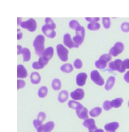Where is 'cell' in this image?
<instances>
[{"label": "cell", "mask_w": 129, "mask_h": 132, "mask_svg": "<svg viewBox=\"0 0 129 132\" xmlns=\"http://www.w3.org/2000/svg\"><path fill=\"white\" fill-rule=\"evenodd\" d=\"M38 63H39L40 66H41V69H42V68H44V67L46 66L47 64L48 63V61H46L45 60L42 58V57H40L39 60H38Z\"/></svg>", "instance_id": "74e56055"}, {"label": "cell", "mask_w": 129, "mask_h": 132, "mask_svg": "<svg viewBox=\"0 0 129 132\" xmlns=\"http://www.w3.org/2000/svg\"><path fill=\"white\" fill-rule=\"evenodd\" d=\"M22 54H23V61H29V60H30V58H31L30 51H29V48H24L23 49Z\"/></svg>", "instance_id": "d4e9b609"}, {"label": "cell", "mask_w": 129, "mask_h": 132, "mask_svg": "<svg viewBox=\"0 0 129 132\" xmlns=\"http://www.w3.org/2000/svg\"><path fill=\"white\" fill-rule=\"evenodd\" d=\"M45 22H46V25H48L49 28L54 29L56 28V24L54 23V22L53 21V19H51L50 17H46L45 18Z\"/></svg>", "instance_id": "1f68e13d"}, {"label": "cell", "mask_w": 129, "mask_h": 132, "mask_svg": "<svg viewBox=\"0 0 129 132\" xmlns=\"http://www.w3.org/2000/svg\"><path fill=\"white\" fill-rule=\"evenodd\" d=\"M128 107H129V101H128Z\"/></svg>", "instance_id": "c3c4849f"}, {"label": "cell", "mask_w": 129, "mask_h": 132, "mask_svg": "<svg viewBox=\"0 0 129 132\" xmlns=\"http://www.w3.org/2000/svg\"><path fill=\"white\" fill-rule=\"evenodd\" d=\"M44 44H45V37L43 35H38L34 41V48L35 49L37 56L41 57L44 53Z\"/></svg>", "instance_id": "6da1fadb"}, {"label": "cell", "mask_w": 129, "mask_h": 132, "mask_svg": "<svg viewBox=\"0 0 129 132\" xmlns=\"http://www.w3.org/2000/svg\"><path fill=\"white\" fill-rule=\"evenodd\" d=\"M73 66H74V68L77 69H80L82 68V66H83V62H82L80 59H76L75 61H74Z\"/></svg>", "instance_id": "836d02e7"}, {"label": "cell", "mask_w": 129, "mask_h": 132, "mask_svg": "<svg viewBox=\"0 0 129 132\" xmlns=\"http://www.w3.org/2000/svg\"><path fill=\"white\" fill-rule=\"evenodd\" d=\"M45 118H46V113L45 112H40L39 114H38V116H37V119L40 121V122H43L44 120H45Z\"/></svg>", "instance_id": "f35d334b"}, {"label": "cell", "mask_w": 129, "mask_h": 132, "mask_svg": "<svg viewBox=\"0 0 129 132\" xmlns=\"http://www.w3.org/2000/svg\"><path fill=\"white\" fill-rule=\"evenodd\" d=\"M110 61H111V55H110V54H103V55L99 58L98 61H96L95 62V66L97 68L104 69L106 68L107 63H108V62H109Z\"/></svg>", "instance_id": "3957f363"}, {"label": "cell", "mask_w": 129, "mask_h": 132, "mask_svg": "<svg viewBox=\"0 0 129 132\" xmlns=\"http://www.w3.org/2000/svg\"><path fill=\"white\" fill-rule=\"evenodd\" d=\"M54 128V123L53 121L48 122L45 125H44V132H51Z\"/></svg>", "instance_id": "f1b7e54d"}, {"label": "cell", "mask_w": 129, "mask_h": 132, "mask_svg": "<svg viewBox=\"0 0 129 132\" xmlns=\"http://www.w3.org/2000/svg\"><path fill=\"white\" fill-rule=\"evenodd\" d=\"M53 54H54V49L53 47H48V48L45 49V51H44V53L42 54V55L41 57H42L44 60H45L46 61H48L50 59L53 58Z\"/></svg>", "instance_id": "30bf717a"}, {"label": "cell", "mask_w": 129, "mask_h": 132, "mask_svg": "<svg viewBox=\"0 0 129 132\" xmlns=\"http://www.w3.org/2000/svg\"><path fill=\"white\" fill-rule=\"evenodd\" d=\"M122 61L120 59H117L114 61L109 62V68L111 71H118L120 73H124L126 69L123 68Z\"/></svg>", "instance_id": "5b68a950"}, {"label": "cell", "mask_w": 129, "mask_h": 132, "mask_svg": "<svg viewBox=\"0 0 129 132\" xmlns=\"http://www.w3.org/2000/svg\"><path fill=\"white\" fill-rule=\"evenodd\" d=\"M96 132H104V130H103V129H97L96 130Z\"/></svg>", "instance_id": "7dc6e473"}, {"label": "cell", "mask_w": 129, "mask_h": 132, "mask_svg": "<svg viewBox=\"0 0 129 132\" xmlns=\"http://www.w3.org/2000/svg\"><path fill=\"white\" fill-rule=\"evenodd\" d=\"M72 40H73L74 44H75V48H78V47L80 46L82 43H83V42H84V37L78 36V35H76V36L73 37Z\"/></svg>", "instance_id": "7402d4cb"}, {"label": "cell", "mask_w": 129, "mask_h": 132, "mask_svg": "<svg viewBox=\"0 0 129 132\" xmlns=\"http://www.w3.org/2000/svg\"><path fill=\"white\" fill-rule=\"evenodd\" d=\"M124 50V44L121 42H117L109 50V54L111 56H117Z\"/></svg>", "instance_id": "8992f818"}, {"label": "cell", "mask_w": 129, "mask_h": 132, "mask_svg": "<svg viewBox=\"0 0 129 132\" xmlns=\"http://www.w3.org/2000/svg\"><path fill=\"white\" fill-rule=\"evenodd\" d=\"M60 70L63 72V73H70L73 71V67H72V65L70 64V63H66V64H64L61 66Z\"/></svg>", "instance_id": "ffe728a7"}, {"label": "cell", "mask_w": 129, "mask_h": 132, "mask_svg": "<svg viewBox=\"0 0 129 132\" xmlns=\"http://www.w3.org/2000/svg\"><path fill=\"white\" fill-rule=\"evenodd\" d=\"M90 78L94 83L98 85V86H103L104 85V79H103V77L101 76V74L99 73V72L97 70H93L90 73Z\"/></svg>", "instance_id": "52a82bcc"}, {"label": "cell", "mask_w": 129, "mask_h": 132, "mask_svg": "<svg viewBox=\"0 0 129 132\" xmlns=\"http://www.w3.org/2000/svg\"><path fill=\"white\" fill-rule=\"evenodd\" d=\"M111 101L109 100H106L104 101L103 103V109L105 110V111H109V110L111 109Z\"/></svg>", "instance_id": "d590c367"}, {"label": "cell", "mask_w": 129, "mask_h": 132, "mask_svg": "<svg viewBox=\"0 0 129 132\" xmlns=\"http://www.w3.org/2000/svg\"><path fill=\"white\" fill-rule=\"evenodd\" d=\"M87 28L90 29V30H93V31H96V30H98L100 29V24L98 23H90L87 25Z\"/></svg>", "instance_id": "4dcf8cb0"}, {"label": "cell", "mask_w": 129, "mask_h": 132, "mask_svg": "<svg viewBox=\"0 0 129 132\" xmlns=\"http://www.w3.org/2000/svg\"><path fill=\"white\" fill-rule=\"evenodd\" d=\"M83 125L89 129V132H96V130L97 129L96 126V122L93 118H89L84 120Z\"/></svg>", "instance_id": "ba28073f"}, {"label": "cell", "mask_w": 129, "mask_h": 132, "mask_svg": "<svg viewBox=\"0 0 129 132\" xmlns=\"http://www.w3.org/2000/svg\"><path fill=\"white\" fill-rule=\"evenodd\" d=\"M70 96L71 97V98H72L73 100H81L84 97V92L83 89H81V88L76 89L75 91L71 92Z\"/></svg>", "instance_id": "9c48e42d"}, {"label": "cell", "mask_w": 129, "mask_h": 132, "mask_svg": "<svg viewBox=\"0 0 129 132\" xmlns=\"http://www.w3.org/2000/svg\"><path fill=\"white\" fill-rule=\"evenodd\" d=\"M101 113H102V108H100V107H95V108H93L90 111V116H91L92 118H95V117L99 116Z\"/></svg>", "instance_id": "83f0119b"}, {"label": "cell", "mask_w": 129, "mask_h": 132, "mask_svg": "<svg viewBox=\"0 0 129 132\" xmlns=\"http://www.w3.org/2000/svg\"><path fill=\"white\" fill-rule=\"evenodd\" d=\"M48 87L43 86L41 87H40L39 91H38V96L40 97V98H45V97L47 96V94H48Z\"/></svg>", "instance_id": "4316f807"}, {"label": "cell", "mask_w": 129, "mask_h": 132, "mask_svg": "<svg viewBox=\"0 0 129 132\" xmlns=\"http://www.w3.org/2000/svg\"><path fill=\"white\" fill-rule=\"evenodd\" d=\"M76 35H78V36H83V37L85 36V30H84V28L83 26H81L78 29H77V30H76Z\"/></svg>", "instance_id": "e575fe53"}, {"label": "cell", "mask_w": 129, "mask_h": 132, "mask_svg": "<svg viewBox=\"0 0 129 132\" xmlns=\"http://www.w3.org/2000/svg\"><path fill=\"white\" fill-rule=\"evenodd\" d=\"M17 23L18 25H20L22 28L28 29L29 31L34 32L35 31V29L37 28V23L34 18H29L28 21H22V18H17Z\"/></svg>", "instance_id": "7a4b0ae2"}, {"label": "cell", "mask_w": 129, "mask_h": 132, "mask_svg": "<svg viewBox=\"0 0 129 132\" xmlns=\"http://www.w3.org/2000/svg\"><path fill=\"white\" fill-rule=\"evenodd\" d=\"M124 79H125L126 82L129 83V71L127 72V73H126V74L124 75Z\"/></svg>", "instance_id": "ee69618b"}, {"label": "cell", "mask_w": 129, "mask_h": 132, "mask_svg": "<svg viewBox=\"0 0 129 132\" xmlns=\"http://www.w3.org/2000/svg\"><path fill=\"white\" fill-rule=\"evenodd\" d=\"M23 48H22L21 45H18L17 46V54H21L22 52H23Z\"/></svg>", "instance_id": "f6af8a7d"}, {"label": "cell", "mask_w": 129, "mask_h": 132, "mask_svg": "<svg viewBox=\"0 0 129 132\" xmlns=\"http://www.w3.org/2000/svg\"><path fill=\"white\" fill-rule=\"evenodd\" d=\"M27 76H28V72H27L26 68L23 65H18L17 66V77L19 79H23L26 78Z\"/></svg>", "instance_id": "2e32d148"}, {"label": "cell", "mask_w": 129, "mask_h": 132, "mask_svg": "<svg viewBox=\"0 0 129 132\" xmlns=\"http://www.w3.org/2000/svg\"><path fill=\"white\" fill-rule=\"evenodd\" d=\"M122 103H123V98H115L111 101V106L114 107V108H119V107H121Z\"/></svg>", "instance_id": "cb8c5ba5"}, {"label": "cell", "mask_w": 129, "mask_h": 132, "mask_svg": "<svg viewBox=\"0 0 129 132\" xmlns=\"http://www.w3.org/2000/svg\"><path fill=\"white\" fill-rule=\"evenodd\" d=\"M121 30H122L123 32H129V23H123L122 24H121Z\"/></svg>", "instance_id": "8d00e7d4"}, {"label": "cell", "mask_w": 129, "mask_h": 132, "mask_svg": "<svg viewBox=\"0 0 129 132\" xmlns=\"http://www.w3.org/2000/svg\"><path fill=\"white\" fill-rule=\"evenodd\" d=\"M64 44L66 45V47H67L69 48H75V44L73 42V40L71 39V35L69 33H66L64 35Z\"/></svg>", "instance_id": "8fae6325"}, {"label": "cell", "mask_w": 129, "mask_h": 132, "mask_svg": "<svg viewBox=\"0 0 129 132\" xmlns=\"http://www.w3.org/2000/svg\"><path fill=\"white\" fill-rule=\"evenodd\" d=\"M34 126L35 127L37 132H44V125L42 124L41 122H40L38 119H35V120L33 121Z\"/></svg>", "instance_id": "603a6c76"}, {"label": "cell", "mask_w": 129, "mask_h": 132, "mask_svg": "<svg viewBox=\"0 0 129 132\" xmlns=\"http://www.w3.org/2000/svg\"><path fill=\"white\" fill-rule=\"evenodd\" d=\"M42 32L44 33L46 36L49 37V38H54V37L56 36V32L54 31V29L49 28L48 25H44L42 26V29H41Z\"/></svg>", "instance_id": "7c38bea8"}, {"label": "cell", "mask_w": 129, "mask_h": 132, "mask_svg": "<svg viewBox=\"0 0 129 132\" xmlns=\"http://www.w3.org/2000/svg\"><path fill=\"white\" fill-rule=\"evenodd\" d=\"M32 68H34V69H41V66H40L39 63H38V61L33 62V64H32Z\"/></svg>", "instance_id": "7bdbcfd3"}, {"label": "cell", "mask_w": 129, "mask_h": 132, "mask_svg": "<svg viewBox=\"0 0 129 132\" xmlns=\"http://www.w3.org/2000/svg\"><path fill=\"white\" fill-rule=\"evenodd\" d=\"M69 26H70L71 29H75V30L78 29L81 27L80 23H79L77 20H71V21H70V23H69Z\"/></svg>", "instance_id": "f546056e"}, {"label": "cell", "mask_w": 129, "mask_h": 132, "mask_svg": "<svg viewBox=\"0 0 129 132\" xmlns=\"http://www.w3.org/2000/svg\"><path fill=\"white\" fill-rule=\"evenodd\" d=\"M17 32H18V36H17V40H21L22 37H23V33L21 32V30L20 29H17Z\"/></svg>", "instance_id": "bcb514c9"}, {"label": "cell", "mask_w": 129, "mask_h": 132, "mask_svg": "<svg viewBox=\"0 0 129 132\" xmlns=\"http://www.w3.org/2000/svg\"><path fill=\"white\" fill-rule=\"evenodd\" d=\"M123 68L125 69H129V59H126L122 61Z\"/></svg>", "instance_id": "b9f144b4"}, {"label": "cell", "mask_w": 129, "mask_h": 132, "mask_svg": "<svg viewBox=\"0 0 129 132\" xmlns=\"http://www.w3.org/2000/svg\"><path fill=\"white\" fill-rule=\"evenodd\" d=\"M120 124L117 122H113V123H108L105 124L104 126V129L107 131V132H115L116 129L119 128Z\"/></svg>", "instance_id": "5bb4252c"}, {"label": "cell", "mask_w": 129, "mask_h": 132, "mask_svg": "<svg viewBox=\"0 0 129 132\" xmlns=\"http://www.w3.org/2000/svg\"><path fill=\"white\" fill-rule=\"evenodd\" d=\"M115 78L114 76H110L105 84V90L110 91L112 89V87L114 86V85H115Z\"/></svg>", "instance_id": "ac0fdd59"}, {"label": "cell", "mask_w": 129, "mask_h": 132, "mask_svg": "<svg viewBox=\"0 0 129 132\" xmlns=\"http://www.w3.org/2000/svg\"><path fill=\"white\" fill-rule=\"evenodd\" d=\"M86 79H87V74L85 73H80L76 77V83L79 86H83L85 84Z\"/></svg>", "instance_id": "4fadbf2b"}, {"label": "cell", "mask_w": 129, "mask_h": 132, "mask_svg": "<svg viewBox=\"0 0 129 132\" xmlns=\"http://www.w3.org/2000/svg\"><path fill=\"white\" fill-rule=\"evenodd\" d=\"M68 97H69V93L67 91H66V90L61 91L60 93H59L58 100L59 102H60V103H64V102H66L68 99Z\"/></svg>", "instance_id": "d6986e66"}, {"label": "cell", "mask_w": 129, "mask_h": 132, "mask_svg": "<svg viewBox=\"0 0 129 132\" xmlns=\"http://www.w3.org/2000/svg\"><path fill=\"white\" fill-rule=\"evenodd\" d=\"M52 87L54 91H59L61 88V81L59 79H54L52 82Z\"/></svg>", "instance_id": "484cf974"}, {"label": "cell", "mask_w": 129, "mask_h": 132, "mask_svg": "<svg viewBox=\"0 0 129 132\" xmlns=\"http://www.w3.org/2000/svg\"><path fill=\"white\" fill-rule=\"evenodd\" d=\"M30 82L32 84H39L41 82V75L37 72H33L30 74Z\"/></svg>", "instance_id": "e0dca14e"}, {"label": "cell", "mask_w": 129, "mask_h": 132, "mask_svg": "<svg viewBox=\"0 0 129 132\" xmlns=\"http://www.w3.org/2000/svg\"><path fill=\"white\" fill-rule=\"evenodd\" d=\"M85 20L90 23H97L100 18L99 17H85Z\"/></svg>", "instance_id": "ab89813d"}, {"label": "cell", "mask_w": 129, "mask_h": 132, "mask_svg": "<svg viewBox=\"0 0 129 132\" xmlns=\"http://www.w3.org/2000/svg\"><path fill=\"white\" fill-rule=\"evenodd\" d=\"M103 24L105 29H109L111 25V21L109 17H103Z\"/></svg>", "instance_id": "d6a6232c"}, {"label": "cell", "mask_w": 129, "mask_h": 132, "mask_svg": "<svg viewBox=\"0 0 129 132\" xmlns=\"http://www.w3.org/2000/svg\"><path fill=\"white\" fill-rule=\"evenodd\" d=\"M57 54H58L59 58L62 61H66L68 60V49L64 47L63 44H58L56 47Z\"/></svg>", "instance_id": "277c9868"}, {"label": "cell", "mask_w": 129, "mask_h": 132, "mask_svg": "<svg viewBox=\"0 0 129 132\" xmlns=\"http://www.w3.org/2000/svg\"><path fill=\"white\" fill-rule=\"evenodd\" d=\"M25 81L22 80V79H19V80H17V89H22L23 88L24 86H25Z\"/></svg>", "instance_id": "60d3db41"}, {"label": "cell", "mask_w": 129, "mask_h": 132, "mask_svg": "<svg viewBox=\"0 0 129 132\" xmlns=\"http://www.w3.org/2000/svg\"><path fill=\"white\" fill-rule=\"evenodd\" d=\"M77 116H78L80 119H84V120L89 119V118H88V109L83 106L82 108L77 110Z\"/></svg>", "instance_id": "9a60e30c"}, {"label": "cell", "mask_w": 129, "mask_h": 132, "mask_svg": "<svg viewBox=\"0 0 129 132\" xmlns=\"http://www.w3.org/2000/svg\"><path fill=\"white\" fill-rule=\"evenodd\" d=\"M68 106L71 109H75L76 111L83 107V105H82V104L80 103V102H78L76 100H70L68 102Z\"/></svg>", "instance_id": "44dd1931"}]
</instances>
